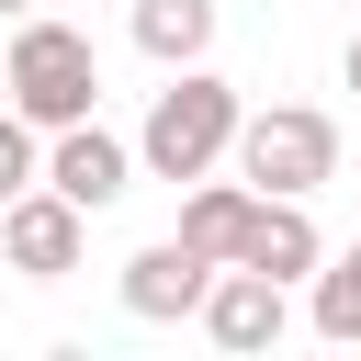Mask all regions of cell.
Segmentation results:
<instances>
[{
    "label": "cell",
    "mask_w": 361,
    "mask_h": 361,
    "mask_svg": "<svg viewBox=\"0 0 361 361\" xmlns=\"http://www.w3.org/2000/svg\"><path fill=\"white\" fill-rule=\"evenodd\" d=\"M316 338H338V350H361V237L350 248H327V271H316Z\"/></svg>",
    "instance_id": "obj_11"
},
{
    "label": "cell",
    "mask_w": 361,
    "mask_h": 361,
    "mask_svg": "<svg viewBox=\"0 0 361 361\" xmlns=\"http://www.w3.org/2000/svg\"><path fill=\"white\" fill-rule=\"evenodd\" d=\"M214 0H135V45L158 56V68H203L214 56Z\"/></svg>",
    "instance_id": "obj_10"
},
{
    "label": "cell",
    "mask_w": 361,
    "mask_h": 361,
    "mask_svg": "<svg viewBox=\"0 0 361 361\" xmlns=\"http://www.w3.org/2000/svg\"><path fill=\"white\" fill-rule=\"evenodd\" d=\"M135 169H147V158H135V135H113L102 113H90V124H56V135H45V180H56V192H68L79 214H113V203L135 192Z\"/></svg>",
    "instance_id": "obj_5"
},
{
    "label": "cell",
    "mask_w": 361,
    "mask_h": 361,
    "mask_svg": "<svg viewBox=\"0 0 361 361\" xmlns=\"http://www.w3.org/2000/svg\"><path fill=\"white\" fill-rule=\"evenodd\" d=\"M338 79H350V90H361V34H350V56H338Z\"/></svg>",
    "instance_id": "obj_13"
},
{
    "label": "cell",
    "mask_w": 361,
    "mask_h": 361,
    "mask_svg": "<svg viewBox=\"0 0 361 361\" xmlns=\"http://www.w3.org/2000/svg\"><path fill=\"white\" fill-rule=\"evenodd\" d=\"M248 271H271V282H316V271H327V237H316L305 192H259V226H248Z\"/></svg>",
    "instance_id": "obj_9"
},
{
    "label": "cell",
    "mask_w": 361,
    "mask_h": 361,
    "mask_svg": "<svg viewBox=\"0 0 361 361\" xmlns=\"http://www.w3.org/2000/svg\"><path fill=\"white\" fill-rule=\"evenodd\" d=\"M214 271H226V259H203V248L169 226V237H147V248L113 271V293H124V316H158V327H169V316H203Z\"/></svg>",
    "instance_id": "obj_6"
},
{
    "label": "cell",
    "mask_w": 361,
    "mask_h": 361,
    "mask_svg": "<svg viewBox=\"0 0 361 361\" xmlns=\"http://www.w3.org/2000/svg\"><path fill=\"white\" fill-rule=\"evenodd\" d=\"M79 248H90V214H79L56 180H34L23 203H0V271H23V282H68Z\"/></svg>",
    "instance_id": "obj_4"
},
{
    "label": "cell",
    "mask_w": 361,
    "mask_h": 361,
    "mask_svg": "<svg viewBox=\"0 0 361 361\" xmlns=\"http://www.w3.org/2000/svg\"><path fill=\"white\" fill-rule=\"evenodd\" d=\"M34 180H45V124H34V113H11V102H0V203H23V192H34Z\"/></svg>",
    "instance_id": "obj_12"
},
{
    "label": "cell",
    "mask_w": 361,
    "mask_h": 361,
    "mask_svg": "<svg viewBox=\"0 0 361 361\" xmlns=\"http://www.w3.org/2000/svg\"><path fill=\"white\" fill-rule=\"evenodd\" d=\"M237 169L259 180V192H327L338 180V124L316 113V102H271V113H248L237 124Z\"/></svg>",
    "instance_id": "obj_3"
},
{
    "label": "cell",
    "mask_w": 361,
    "mask_h": 361,
    "mask_svg": "<svg viewBox=\"0 0 361 361\" xmlns=\"http://www.w3.org/2000/svg\"><path fill=\"white\" fill-rule=\"evenodd\" d=\"M0 102L34 113L45 135H56V124H90V113H102V56H90V34L56 23V11H23L11 45H0Z\"/></svg>",
    "instance_id": "obj_1"
},
{
    "label": "cell",
    "mask_w": 361,
    "mask_h": 361,
    "mask_svg": "<svg viewBox=\"0 0 361 361\" xmlns=\"http://www.w3.org/2000/svg\"><path fill=\"white\" fill-rule=\"evenodd\" d=\"M248 226H259V180H248V169H237V180L203 169V180L180 192V237H192L203 259H248Z\"/></svg>",
    "instance_id": "obj_8"
},
{
    "label": "cell",
    "mask_w": 361,
    "mask_h": 361,
    "mask_svg": "<svg viewBox=\"0 0 361 361\" xmlns=\"http://www.w3.org/2000/svg\"><path fill=\"white\" fill-rule=\"evenodd\" d=\"M23 11H45V0H0V23H23Z\"/></svg>",
    "instance_id": "obj_14"
},
{
    "label": "cell",
    "mask_w": 361,
    "mask_h": 361,
    "mask_svg": "<svg viewBox=\"0 0 361 361\" xmlns=\"http://www.w3.org/2000/svg\"><path fill=\"white\" fill-rule=\"evenodd\" d=\"M282 327H293V282H271V271L226 259V271H214V293H203V338H214V350H237V361H259V350H282Z\"/></svg>",
    "instance_id": "obj_7"
},
{
    "label": "cell",
    "mask_w": 361,
    "mask_h": 361,
    "mask_svg": "<svg viewBox=\"0 0 361 361\" xmlns=\"http://www.w3.org/2000/svg\"><path fill=\"white\" fill-rule=\"evenodd\" d=\"M237 124H248L237 79H214V68H169V90H158L147 124H135V158H147V180H203V169L237 158Z\"/></svg>",
    "instance_id": "obj_2"
}]
</instances>
